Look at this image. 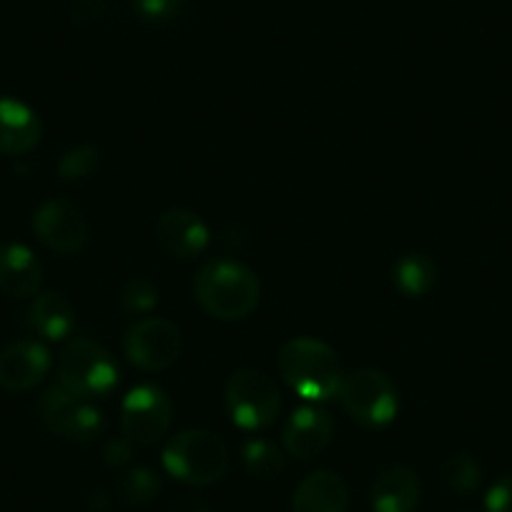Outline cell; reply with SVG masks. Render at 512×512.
Masks as SVG:
<instances>
[{"instance_id": "cell-1", "label": "cell", "mask_w": 512, "mask_h": 512, "mask_svg": "<svg viewBox=\"0 0 512 512\" xmlns=\"http://www.w3.org/2000/svg\"><path fill=\"white\" fill-rule=\"evenodd\" d=\"M279 377L307 402H327L337 397L342 384V367L337 352L314 337L289 339L277 357Z\"/></svg>"}, {"instance_id": "cell-2", "label": "cell", "mask_w": 512, "mask_h": 512, "mask_svg": "<svg viewBox=\"0 0 512 512\" xmlns=\"http://www.w3.org/2000/svg\"><path fill=\"white\" fill-rule=\"evenodd\" d=\"M196 302L221 322H239L259 307L262 284L249 267L234 259L204 264L194 279Z\"/></svg>"}, {"instance_id": "cell-3", "label": "cell", "mask_w": 512, "mask_h": 512, "mask_svg": "<svg viewBox=\"0 0 512 512\" xmlns=\"http://www.w3.org/2000/svg\"><path fill=\"white\" fill-rule=\"evenodd\" d=\"M166 472L186 485H214L229 472V447L216 432L184 430L169 440L161 452Z\"/></svg>"}, {"instance_id": "cell-4", "label": "cell", "mask_w": 512, "mask_h": 512, "mask_svg": "<svg viewBox=\"0 0 512 512\" xmlns=\"http://www.w3.org/2000/svg\"><path fill=\"white\" fill-rule=\"evenodd\" d=\"M337 397L344 412L364 430H382L392 425L400 412V392L395 382L372 367L344 374Z\"/></svg>"}, {"instance_id": "cell-5", "label": "cell", "mask_w": 512, "mask_h": 512, "mask_svg": "<svg viewBox=\"0 0 512 512\" xmlns=\"http://www.w3.org/2000/svg\"><path fill=\"white\" fill-rule=\"evenodd\" d=\"M226 412L241 430H267L282 410V395L269 374L259 369H236L224 390Z\"/></svg>"}, {"instance_id": "cell-6", "label": "cell", "mask_w": 512, "mask_h": 512, "mask_svg": "<svg viewBox=\"0 0 512 512\" xmlns=\"http://www.w3.org/2000/svg\"><path fill=\"white\" fill-rule=\"evenodd\" d=\"M118 377L116 359L93 339H73L58 357V384L86 400L116 390Z\"/></svg>"}, {"instance_id": "cell-7", "label": "cell", "mask_w": 512, "mask_h": 512, "mask_svg": "<svg viewBox=\"0 0 512 512\" xmlns=\"http://www.w3.org/2000/svg\"><path fill=\"white\" fill-rule=\"evenodd\" d=\"M38 412L51 435L73 442H91L106 430V417L91 400L68 392L63 384H53L38 400Z\"/></svg>"}, {"instance_id": "cell-8", "label": "cell", "mask_w": 512, "mask_h": 512, "mask_svg": "<svg viewBox=\"0 0 512 512\" xmlns=\"http://www.w3.org/2000/svg\"><path fill=\"white\" fill-rule=\"evenodd\" d=\"M174 420V405L156 384H139L121 405V430L134 445H154L164 440Z\"/></svg>"}, {"instance_id": "cell-9", "label": "cell", "mask_w": 512, "mask_h": 512, "mask_svg": "<svg viewBox=\"0 0 512 512\" xmlns=\"http://www.w3.org/2000/svg\"><path fill=\"white\" fill-rule=\"evenodd\" d=\"M123 352L144 372H164L181 357V329L169 319H141L123 337Z\"/></svg>"}, {"instance_id": "cell-10", "label": "cell", "mask_w": 512, "mask_h": 512, "mask_svg": "<svg viewBox=\"0 0 512 512\" xmlns=\"http://www.w3.org/2000/svg\"><path fill=\"white\" fill-rule=\"evenodd\" d=\"M33 234L46 249L56 254H76L88 241V221L76 204L66 199H51L33 214Z\"/></svg>"}, {"instance_id": "cell-11", "label": "cell", "mask_w": 512, "mask_h": 512, "mask_svg": "<svg viewBox=\"0 0 512 512\" xmlns=\"http://www.w3.org/2000/svg\"><path fill=\"white\" fill-rule=\"evenodd\" d=\"M334 437V420L324 407L304 405L294 412L282 430V445L294 460L322 455Z\"/></svg>"}, {"instance_id": "cell-12", "label": "cell", "mask_w": 512, "mask_h": 512, "mask_svg": "<svg viewBox=\"0 0 512 512\" xmlns=\"http://www.w3.org/2000/svg\"><path fill=\"white\" fill-rule=\"evenodd\" d=\"M51 369V352L36 339H18L0 352V387L26 392L38 387Z\"/></svg>"}, {"instance_id": "cell-13", "label": "cell", "mask_w": 512, "mask_h": 512, "mask_svg": "<svg viewBox=\"0 0 512 512\" xmlns=\"http://www.w3.org/2000/svg\"><path fill=\"white\" fill-rule=\"evenodd\" d=\"M156 244L174 259H194L209 246V226L189 209L164 211L156 221Z\"/></svg>"}, {"instance_id": "cell-14", "label": "cell", "mask_w": 512, "mask_h": 512, "mask_svg": "<svg viewBox=\"0 0 512 512\" xmlns=\"http://www.w3.org/2000/svg\"><path fill=\"white\" fill-rule=\"evenodd\" d=\"M43 123L38 113L16 98L0 96V154L23 156L41 144Z\"/></svg>"}, {"instance_id": "cell-15", "label": "cell", "mask_w": 512, "mask_h": 512, "mask_svg": "<svg viewBox=\"0 0 512 512\" xmlns=\"http://www.w3.org/2000/svg\"><path fill=\"white\" fill-rule=\"evenodd\" d=\"M43 267L26 244H0V292L11 299H31L41 292Z\"/></svg>"}, {"instance_id": "cell-16", "label": "cell", "mask_w": 512, "mask_h": 512, "mask_svg": "<svg viewBox=\"0 0 512 512\" xmlns=\"http://www.w3.org/2000/svg\"><path fill=\"white\" fill-rule=\"evenodd\" d=\"M422 497V482L412 467H384L372 485V512H415Z\"/></svg>"}, {"instance_id": "cell-17", "label": "cell", "mask_w": 512, "mask_h": 512, "mask_svg": "<svg viewBox=\"0 0 512 512\" xmlns=\"http://www.w3.org/2000/svg\"><path fill=\"white\" fill-rule=\"evenodd\" d=\"M347 482L329 470H317L304 477L292 497V512H347Z\"/></svg>"}, {"instance_id": "cell-18", "label": "cell", "mask_w": 512, "mask_h": 512, "mask_svg": "<svg viewBox=\"0 0 512 512\" xmlns=\"http://www.w3.org/2000/svg\"><path fill=\"white\" fill-rule=\"evenodd\" d=\"M28 324L41 337L61 342L76 327V309L61 292H38L28 307Z\"/></svg>"}, {"instance_id": "cell-19", "label": "cell", "mask_w": 512, "mask_h": 512, "mask_svg": "<svg viewBox=\"0 0 512 512\" xmlns=\"http://www.w3.org/2000/svg\"><path fill=\"white\" fill-rule=\"evenodd\" d=\"M392 282L405 297L420 299L430 294L437 284V264L427 254L412 251L392 267Z\"/></svg>"}, {"instance_id": "cell-20", "label": "cell", "mask_w": 512, "mask_h": 512, "mask_svg": "<svg viewBox=\"0 0 512 512\" xmlns=\"http://www.w3.org/2000/svg\"><path fill=\"white\" fill-rule=\"evenodd\" d=\"M161 492V477L149 467H131L121 472L113 485V495L123 507H144Z\"/></svg>"}, {"instance_id": "cell-21", "label": "cell", "mask_w": 512, "mask_h": 512, "mask_svg": "<svg viewBox=\"0 0 512 512\" xmlns=\"http://www.w3.org/2000/svg\"><path fill=\"white\" fill-rule=\"evenodd\" d=\"M241 462H244L246 472L256 480H274L284 472V452L279 450L274 442L267 440H249L241 450Z\"/></svg>"}, {"instance_id": "cell-22", "label": "cell", "mask_w": 512, "mask_h": 512, "mask_svg": "<svg viewBox=\"0 0 512 512\" xmlns=\"http://www.w3.org/2000/svg\"><path fill=\"white\" fill-rule=\"evenodd\" d=\"M442 480L457 495H475L482 482V470L472 455H452L442 465Z\"/></svg>"}, {"instance_id": "cell-23", "label": "cell", "mask_w": 512, "mask_h": 512, "mask_svg": "<svg viewBox=\"0 0 512 512\" xmlns=\"http://www.w3.org/2000/svg\"><path fill=\"white\" fill-rule=\"evenodd\" d=\"M101 166V154L96 146H76V149L66 151L58 164V179L66 184H76V181L93 176Z\"/></svg>"}, {"instance_id": "cell-24", "label": "cell", "mask_w": 512, "mask_h": 512, "mask_svg": "<svg viewBox=\"0 0 512 512\" xmlns=\"http://www.w3.org/2000/svg\"><path fill=\"white\" fill-rule=\"evenodd\" d=\"M118 302L126 314H149L159 304V287L149 277H131L123 284Z\"/></svg>"}, {"instance_id": "cell-25", "label": "cell", "mask_w": 512, "mask_h": 512, "mask_svg": "<svg viewBox=\"0 0 512 512\" xmlns=\"http://www.w3.org/2000/svg\"><path fill=\"white\" fill-rule=\"evenodd\" d=\"M131 6L144 23L164 26V23L176 21L181 16L186 0H131Z\"/></svg>"}, {"instance_id": "cell-26", "label": "cell", "mask_w": 512, "mask_h": 512, "mask_svg": "<svg viewBox=\"0 0 512 512\" xmlns=\"http://www.w3.org/2000/svg\"><path fill=\"white\" fill-rule=\"evenodd\" d=\"M111 0H71L68 3V16L76 26H91V23L101 21L103 13L108 11Z\"/></svg>"}, {"instance_id": "cell-27", "label": "cell", "mask_w": 512, "mask_h": 512, "mask_svg": "<svg viewBox=\"0 0 512 512\" xmlns=\"http://www.w3.org/2000/svg\"><path fill=\"white\" fill-rule=\"evenodd\" d=\"M487 512H512V475L502 477L487 490L485 495Z\"/></svg>"}, {"instance_id": "cell-28", "label": "cell", "mask_w": 512, "mask_h": 512, "mask_svg": "<svg viewBox=\"0 0 512 512\" xmlns=\"http://www.w3.org/2000/svg\"><path fill=\"white\" fill-rule=\"evenodd\" d=\"M134 457V442L126 440V437H116V440H108L103 447V462L108 467H123L131 462Z\"/></svg>"}, {"instance_id": "cell-29", "label": "cell", "mask_w": 512, "mask_h": 512, "mask_svg": "<svg viewBox=\"0 0 512 512\" xmlns=\"http://www.w3.org/2000/svg\"><path fill=\"white\" fill-rule=\"evenodd\" d=\"M171 512H211V510L201 497L189 495V497H181V500L171 507Z\"/></svg>"}, {"instance_id": "cell-30", "label": "cell", "mask_w": 512, "mask_h": 512, "mask_svg": "<svg viewBox=\"0 0 512 512\" xmlns=\"http://www.w3.org/2000/svg\"><path fill=\"white\" fill-rule=\"evenodd\" d=\"M462 512H470V510H462Z\"/></svg>"}]
</instances>
